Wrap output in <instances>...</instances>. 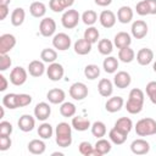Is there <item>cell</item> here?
Here are the masks:
<instances>
[{
    "mask_svg": "<svg viewBox=\"0 0 156 156\" xmlns=\"http://www.w3.org/2000/svg\"><path fill=\"white\" fill-rule=\"evenodd\" d=\"M56 144L60 147H68L72 144V124L67 122H60L55 129Z\"/></svg>",
    "mask_w": 156,
    "mask_h": 156,
    "instance_id": "1",
    "label": "cell"
},
{
    "mask_svg": "<svg viewBox=\"0 0 156 156\" xmlns=\"http://www.w3.org/2000/svg\"><path fill=\"white\" fill-rule=\"evenodd\" d=\"M135 133L139 136H149L156 134V121L150 117L139 119L135 124Z\"/></svg>",
    "mask_w": 156,
    "mask_h": 156,
    "instance_id": "2",
    "label": "cell"
},
{
    "mask_svg": "<svg viewBox=\"0 0 156 156\" xmlns=\"http://www.w3.org/2000/svg\"><path fill=\"white\" fill-rule=\"evenodd\" d=\"M80 20V15L77 10L73 9H68L63 12L62 17H61V23L65 28L67 29H73L74 27H77L78 22Z\"/></svg>",
    "mask_w": 156,
    "mask_h": 156,
    "instance_id": "3",
    "label": "cell"
},
{
    "mask_svg": "<svg viewBox=\"0 0 156 156\" xmlns=\"http://www.w3.org/2000/svg\"><path fill=\"white\" fill-rule=\"evenodd\" d=\"M69 96L74 100H83L88 96V87L82 82H76L69 87Z\"/></svg>",
    "mask_w": 156,
    "mask_h": 156,
    "instance_id": "4",
    "label": "cell"
},
{
    "mask_svg": "<svg viewBox=\"0 0 156 156\" xmlns=\"http://www.w3.org/2000/svg\"><path fill=\"white\" fill-rule=\"evenodd\" d=\"M39 32L43 37H52L56 32V22L51 17H44L39 23Z\"/></svg>",
    "mask_w": 156,
    "mask_h": 156,
    "instance_id": "5",
    "label": "cell"
},
{
    "mask_svg": "<svg viewBox=\"0 0 156 156\" xmlns=\"http://www.w3.org/2000/svg\"><path fill=\"white\" fill-rule=\"evenodd\" d=\"M71 44H72L71 38L66 33H57L52 38V45H54V48L57 49V50H60V51L68 50L69 46H71Z\"/></svg>",
    "mask_w": 156,
    "mask_h": 156,
    "instance_id": "6",
    "label": "cell"
},
{
    "mask_svg": "<svg viewBox=\"0 0 156 156\" xmlns=\"http://www.w3.org/2000/svg\"><path fill=\"white\" fill-rule=\"evenodd\" d=\"M27 80V71L21 67V66H17L15 68H12L11 73H10V82L13 84V85H22L24 84Z\"/></svg>",
    "mask_w": 156,
    "mask_h": 156,
    "instance_id": "7",
    "label": "cell"
},
{
    "mask_svg": "<svg viewBox=\"0 0 156 156\" xmlns=\"http://www.w3.org/2000/svg\"><path fill=\"white\" fill-rule=\"evenodd\" d=\"M46 74H48V78L52 82H57L60 80L63 74H65V69H63V66L61 63H57V62H52L49 65V67L46 68Z\"/></svg>",
    "mask_w": 156,
    "mask_h": 156,
    "instance_id": "8",
    "label": "cell"
},
{
    "mask_svg": "<svg viewBox=\"0 0 156 156\" xmlns=\"http://www.w3.org/2000/svg\"><path fill=\"white\" fill-rule=\"evenodd\" d=\"M16 45V38L15 35L10 33H5L0 35V54H7L10 52Z\"/></svg>",
    "mask_w": 156,
    "mask_h": 156,
    "instance_id": "9",
    "label": "cell"
},
{
    "mask_svg": "<svg viewBox=\"0 0 156 156\" xmlns=\"http://www.w3.org/2000/svg\"><path fill=\"white\" fill-rule=\"evenodd\" d=\"M132 35L135 38V39H143L146 37L147 34V24L145 21L143 20H138V21H134L133 24H132Z\"/></svg>",
    "mask_w": 156,
    "mask_h": 156,
    "instance_id": "10",
    "label": "cell"
},
{
    "mask_svg": "<svg viewBox=\"0 0 156 156\" xmlns=\"http://www.w3.org/2000/svg\"><path fill=\"white\" fill-rule=\"evenodd\" d=\"M51 115V107L48 102H39L34 107V116L39 121H46Z\"/></svg>",
    "mask_w": 156,
    "mask_h": 156,
    "instance_id": "11",
    "label": "cell"
},
{
    "mask_svg": "<svg viewBox=\"0 0 156 156\" xmlns=\"http://www.w3.org/2000/svg\"><path fill=\"white\" fill-rule=\"evenodd\" d=\"M130 150L135 155H145L150 151V144L145 139H135L130 144Z\"/></svg>",
    "mask_w": 156,
    "mask_h": 156,
    "instance_id": "12",
    "label": "cell"
},
{
    "mask_svg": "<svg viewBox=\"0 0 156 156\" xmlns=\"http://www.w3.org/2000/svg\"><path fill=\"white\" fill-rule=\"evenodd\" d=\"M113 83H115V85H116L117 88H119V89H124V88L129 87L130 83H132L130 74H129L128 72H126V71H119V72H117V73L115 74V77H113Z\"/></svg>",
    "mask_w": 156,
    "mask_h": 156,
    "instance_id": "13",
    "label": "cell"
},
{
    "mask_svg": "<svg viewBox=\"0 0 156 156\" xmlns=\"http://www.w3.org/2000/svg\"><path fill=\"white\" fill-rule=\"evenodd\" d=\"M154 60V51L149 48H143L136 54V61L141 66H147Z\"/></svg>",
    "mask_w": 156,
    "mask_h": 156,
    "instance_id": "14",
    "label": "cell"
},
{
    "mask_svg": "<svg viewBox=\"0 0 156 156\" xmlns=\"http://www.w3.org/2000/svg\"><path fill=\"white\" fill-rule=\"evenodd\" d=\"M124 105V100L123 98L121 96H112L110 98L106 104H105V108L107 112H111V113H115V112H118Z\"/></svg>",
    "mask_w": 156,
    "mask_h": 156,
    "instance_id": "15",
    "label": "cell"
},
{
    "mask_svg": "<svg viewBox=\"0 0 156 156\" xmlns=\"http://www.w3.org/2000/svg\"><path fill=\"white\" fill-rule=\"evenodd\" d=\"M17 124H18V128H20L22 132L27 133V132L33 130V128L35 127V119H34V117L30 116V115H22V116L20 117Z\"/></svg>",
    "mask_w": 156,
    "mask_h": 156,
    "instance_id": "16",
    "label": "cell"
},
{
    "mask_svg": "<svg viewBox=\"0 0 156 156\" xmlns=\"http://www.w3.org/2000/svg\"><path fill=\"white\" fill-rule=\"evenodd\" d=\"M99 21H100L102 27L112 28L116 23V15L110 10H104L99 16Z\"/></svg>",
    "mask_w": 156,
    "mask_h": 156,
    "instance_id": "17",
    "label": "cell"
},
{
    "mask_svg": "<svg viewBox=\"0 0 156 156\" xmlns=\"http://www.w3.org/2000/svg\"><path fill=\"white\" fill-rule=\"evenodd\" d=\"M65 98H66V94L60 88H54V89L49 90L48 94H46V99L49 100V102L55 104V105L62 104L65 101Z\"/></svg>",
    "mask_w": 156,
    "mask_h": 156,
    "instance_id": "18",
    "label": "cell"
},
{
    "mask_svg": "<svg viewBox=\"0 0 156 156\" xmlns=\"http://www.w3.org/2000/svg\"><path fill=\"white\" fill-rule=\"evenodd\" d=\"M132 44V38L127 32H119L113 38V45L117 49H122L126 46H129Z\"/></svg>",
    "mask_w": 156,
    "mask_h": 156,
    "instance_id": "19",
    "label": "cell"
},
{
    "mask_svg": "<svg viewBox=\"0 0 156 156\" xmlns=\"http://www.w3.org/2000/svg\"><path fill=\"white\" fill-rule=\"evenodd\" d=\"M28 72L32 77H41L45 72L44 61H39V60L30 61L28 65Z\"/></svg>",
    "mask_w": 156,
    "mask_h": 156,
    "instance_id": "20",
    "label": "cell"
},
{
    "mask_svg": "<svg viewBox=\"0 0 156 156\" xmlns=\"http://www.w3.org/2000/svg\"><path fill=\"white\" fill-rule=\"evenodd\" d=\"M98 90H99V94L101 96L108 98L113 93V84H112V82L110 79L102 78V79H100V82L98 84Z\"/></svg>",
    "mask_w": 156,
    "mask_h": 156,
    "instance_id": "21",
    "label": "cell"
},
{
    "mask_svg": "<svg viewBox=\"0 0 156 156\" xmlns=\"http://www.w3.org/2000/svg\"><path fill=\"white\" fill-rule=\"evenodd\" d=\"M91 43L90 41H88L87 39H84V38H82V39H78L76 43H74V45H73V49H74V52L76 54H78V55H87V54H89L90 51H91Z\"/></svg>",
    "mask_w": 156,
    "mask_h": 156,
    "instance_id": "22",
    "label": "cell"
},
{
    "mask_svg": "<svg viewBox=\"0 0 156 156\" xmlns=\"http://www.w3.org/2000/svg\"><path fill=\"white\" fill-rule=\"evenodd\" d=\"M71 124H72V128H74L78 132H84V130H87L88 128L91 127L90 121L87 117H83V116L72 117V123Z\"/></svg>",
    "mask_w": 156,
    "mask_h": 156,
    "instance_id": "23",
    "label": "cell"
},
{
    "mask_svg": "<svg viewBox=\"0 0 156 156\" xmlns=\"http://www.w3.org/2000/svg\"><path fill=\"white\" fill-rule=\"evenodd\" d=\"M94 150H95V156H102L106 155L111 151V143L104 138L98 139V141L94 145Z\"/></svg>",
    "mask_w": 156,
    "mask_h": 156,
    "instance_id": "24",
    "label": "cell"
},
{
    "mask_svg": "<svg viewBox=\"0 0 156 156\" xmlns=\"http://www.w3.org/2000/svg\"><path fill=\"white\" fill-rule=\"evenodd\" d=\"M74 4V0H50L49 7L54 12H62L66 9H69Z\"/></svg>",
    "mask_w": 156,
    "mask_h": 156,
    "instance_id": "25",
    "label": "cell"
},
{
    "mask_svg": "<svg viewBox=\"0 0 156 156\" xmlns=\"http://www.w3.org/2000/svg\"><path fill=\"white\" fill-rule=\"evenodd\" d=\"M117 20L123 24L129 23L133 20V10L129 6H121L117 11Z\"/></svg>",
    "mask_w": 156,
    "mask_h": 156,
    "instance_id": "26",
    "label": "cell"
},
{
    "mask_svg": "<svg viewBox=\"0 0 156 156\" xmlns=\"http://www.w3.org/2000/svg\"><path fill=\"white\" fill-rule=\"evenodd\" d=\"M46 145L40 139H33L28 143V151L33 155H41L45 152Z\"/></svg>",
    "mask_w": 156,
    "mask_h": 156,
    "instance_id": "27",
    "label": "cell"
},
{
    "mask_svg": "<svg viewBox=\"0 0 156 156\" xmlns=\"http://www.w3.org/2000/svg\"><path fill=\"white\" fill-rule=\"evenodd\" d=\"M29 12L33 17H37V18L44 17L46 13V6L41 1H34L29 6Z\"/></svg>",
    "mask_w": 156,
    "mask_h": 156,
    "instance_id": "28",
    "label": "cell"
},
{
    "mask_svg": "<svg viewBox=\"0 0 156 156\" xmlns=\"http://www.w3.org/2000/svg\"><path fill=\"white\" fill-rule=\"evenodd\" d=\"M127 135H128V134L123 133L122 130L117 129L116 127H113V128L110 130V133H108L110 140H111L113 144H116V145H122V144L127 140Z\"/></svg>",
    "mask_w": 156,
    "mask_h": 156,
    "instance_id": "29",
    "label": "cell"
},
{
    "mask_svg": "<svg viewBox=\"0 0 156 156\" xmlns=\"http://www.w3.org/2000/svg\"><path fill=\"white\" fill-rule=\"evenodd\" d=\"M118 58L124 63H129L135 58V52L130 46L122 48L118 51Z\"/></svg>",
    "mask_w": 156,
    "mask_h": 156,
    "instance_id": "30",
    "label": "cell"
},
{
    "mask_svg": "<svg viewBox=\"0 0 156 156\" xmlns=\"http://www.w3.org/2000/svg\"><path fill=\"white\" fill-rule=\"evenodd\" d=\"M24 18H26V11L22 7L15 9L11 13V23L15 27H20L24 22Z\"/></svg>",
    "mask_w": 156,
    "mask_h": 156,
    "instance_id": "31",
    "label": "cell"
},
{
    "mask_svg": "<svg viewBox=\"0 0 156 156\" xmlns=\"http://www.w3.org/2000/svg\"><path fill=\"white\" fill-rule=\"evenodd\" d=\"M115 127H116L117 129L122 130L123 133L129 134V132H130L132 128H133V122H132V119L128 118V117H121V118H118V119L116 121Z\"/></svg>",
    "mask_w": 156,
    "mask_h": 156,
    "instance_id": "32",
    "label": "cell"
},
{
    "mask_svg": "<svg viewBox=\"0 0 156 156\" xmlns=\"http://www.w3.org/2000/svg\"><path fill=\"white\" fill-rule=\"evenodd\" d=\"M18 94H15V93H10V94H6L4 98H2V105L10 110H15L18 107Z\"/></svg>",
    "mask_w": 156,
    "mask_h": 156,
    "instance_id": "33",
    "label": "cell"
},
{
    "mask_svg": "<svg viewBox=\"0 0 156 156\" xmlns=\"http://www.w3.org/2000/svg\"><path fill=\"white\" fill-rule=\"evenodd\" d=\"M90 129H91V134H93L94 136H96L98 139L104 138V136L106 135V124H105L104 122H101V121L94 122V123L91 124Z\"/></svg>",
    "mask_w": 156,
    "mask_h": 156,
    "instance_id": "34",
    "label": "cell"
},
{
    "mask_svg": "<svg viewBox=\"0 0 156 156\" xmlns=\"http://www.w3.org/2000/svg\"><path fill=\"white\" fill-rule=\"evenodd\" d=\"M102 67L105 69L106 73H115L118 68V60L113 56H108L102 62Z\"/></svg>",
    "mask_w": 156,
    "mask_h": 156,
    "instance_id": "35",
    "label": "cell"
},
{
    "mask_svg": "<svg viewBox=\"0 0 156 156\" xmlns=\"http://www.w3.org/2000/svg\"><path fill=\"white\" fill-rule=\"evenodd\" d=\"M98 50L101 55H110L113 50V43L108 39H101L98 43Z\"/></svg>",
    "mask_w": 156,
    "mask_h": 156,
    "instance_id": "36",
    "label": "cell"
},
{
    "mask_svg": "<svg viewBox=\"0 0 156 156\" xmlns=\"http://www.w3.org/2000/svg\"><path fill=\"white\" fill-rule=\"evenodd\" d=\"M143 105H144V102H140V101H136L133 99H128L126 102V110L132 115H136V113L141 112Z\"/></svg>",
    "mask_w": 156,
    "mask_h": 156,
    "instance_id": "37",
    "label": "cell"
},
{
    "mask_svg": "<svg viewBox=\"0 0 156 156\" xmlns=\"http://www.w3.org/2000/svg\"><path fill=\"white\" fill-rule=\"evenodd\" d=\"M77 112V108H76V105L72 104V102H62L61 106H60V113L63 116V117H73Z\"/></svg>",
    "mask_w": 156,
    "mask_h": 156,
    "instance_id": "38",
    "label": "cell"
},
{
    "mask_svg": "<svg viewBox=\"0 0 156 156\" xmlns=\"http://www.w3.org/2000/svg\"><path fill=\"white\" fill-rule=\"evenodd\" d=\"M52 133H54V129H52V126L50 123L44 122L38 128V135L41 139H50L52 136Z\"/></svg>",
    "mask_w": 156,
    "mask_h": 156,
    "instance_id": "39",
    "label": "cell"
},
{
    "mask_svg": "<svg viewBox=\"0 0 156 156\" xmlns=\"http://www.w3.org/2000/svg\"><path fill=\"white\" fill-rule=\"evenodd\" d=\"M40 58L44 61V62H48V63H52L56 61L57 58V52L54 50V49H43L41 52H40Z\"/></svg>",
    "mask_w": 156,
    "mask_h": 156,
    "instance_id": "40",
    "label": "cell"
},
{
    "mask_svg": "<svg viewBox=\"0 0 156 156\" xmlns=\"http://www.w3.org/2000/svg\"><path fill=\"white\" fill-rule=\"evenodd\" d=\"M84 76L88 79H90V80L96 79L100 76V68H99V66L98 65H93V63L85 66V68H84Z\"/></svg>",
    "mask_w": 156,
    "mask_h": 156,
    "instance_id": "41",
    "label": "cell"
},
{
    "mask_svg": "<svg viewBox=\"0 0 156 156\" xmlns=\"http://www.w3.org/2000/svg\"><path fill=\"white\" fill-rule=\"evenodd\" d=\"M99 35H100V33H99L98 28H95V27H93V26H89V27L85 29V32H84V37H83V38L87 39L88 41H90L91 44H94V43L98 41Z\"/></svg>",
    "mask_w": 156,
    "mask_h": 156,
    "instance_id": "42",
    "label": "cell"
},
{
    "mask_svg": "<svg viewBox=\"0 0 156 156\" xmlns=\"http://www.w3.org/2000/svg\"><path fill=\"white\" fill-rule=\"evenodd\" d=\"M82 21L87 26H93L98 21V13L94 10H87L82 15Z\"/></svg>",
    "mask_w": 156,
    "mask_h": 156,
    "instance_id": "43",
    "label": "cell"
},
{
    "mask_svg": "<svg viewBox=\"0 0 156 156\" xmlns=\"http://www.w3.org/2000/svg\"><path fill=\"white\" fill-rule=\"evenodd\" d=\"M79 149V152L84 156H95V150H94V146L89 143V141H82L78 146Z\"/></svg>",
    "mask_w": 156,
    "mask_h": 156,
    "instance_id": "44",
    "label": "cell"
},
{
    "mask_svg": "<svg viewBox=\"0 0 156 156\" xmlns=\"http://www.w3.org/2000/svg\"><path fill=\"white\" fill-rule=\"evenodd\" d=\"M146 94H147L150 101L156 105V82L155 80L149 82L146 84Z\"/></svg>",
    "mask_w": 156,
    "mask_h": 156,
    "instance_id": "45",
    "label": "cell"
},
{
    "mask_svg": "<svg viewBox=\"0 0 156 156\" xmlns=\"http://www.w3.org/2000/svg\"><path fill=\"white\" fill-rule=\"evenodd\" d=\"M135 11H136V13L140 15V16L150 15V10H149V6H147V4H146L145 0H141V1H139V2L136 4Z\"/></svg>",
    "mask_w": 156,
    "mask_h": 156,
    "instance_id": "46",
    "label": "cell"
},
{
    "mask_svg": "<svg viewBox=\"0 0 156 156\" xmlns=\"http://www.w3.org/2000/svg\"><path fill=\"white\" fill-rule=\"evenodd\" d=\"M12 65V61L7 54H0V71H6Z\"/></svg>",
    "mask_w": 156,
    "mask_h": 156,
    "instance_id": "47",
    "label": "cell"
},
{
    "mask_svg": "<svg viewBox=\"0 0 156 156\" xmlns=\"http://www.w3.org/2000/svg\"><path fill=\"white\" fill-rule=\"evenodd\" d=\"M12 133V124L7 121L0 122V135H11Z\"/></svg>",
    "mask_w": 156,
    "mask_h": 156,
    "instance_id": "48",
    "label": "cell"
},
{
    "mask_svg": "<svg viewBox=\"0 0 156 156\" xmlns=\"http://www.w3.org/2000/svg\"><path fill=\"white\" fill-rule=\"evenodd\" d=\"M18 107H26L32 102V96L28 94H18Z\"/></svg>",
    "mask_w": 156,
    "mask_h": 156,
    "instance_id": "49",
    "label": "cell"
},
{
    "mask_svg": "<svg viewBox=\"0 0 156 156\" xmlns=\"http://www.w3.org/2000/svg\"><path fill=\"white\" fill-rule=\"evenodd\" d=\"M12 141L10 135H0V150L1 151H6L7 149H10Z\"/></svg>",
    "mask_w": 156,
    "mask_h": 156,
    "instance_id": "50",
    "label": "cell"
},
{
    "mask_svg": "<svg viewBox=\"0 0 156 156\" xmlns=\"http://www.w3.org/2000/svg\"><path fill=\"white\" fill-rule=\"evenodd\" d=\"M149 10H150V15H156V0H145Z\"/></svg>",
    "mask_w": 156,
    "mask_h": 156,
    "instance_id": "51",
    "label": "cell"
},
{
    "mask_svg": "<svg viewBox=\"0 0 156 156\" xmlns=\"http://www.w3.org/2000/svg\"><path fill=\"white\" fill-rule=\"evenodd\" d=\"M9 15V6L7 5H0V20H5Z\"/></svg>",
    "mask_w": 156,
    "mask_h": 156,
    "instance_id": "52",
    "label": "cell"
},
{
    "mask_svg": "<svg viewBox=\"0 0 156 156\" xmlns=\"http://www.w3.org/2000/svg\"><path fill=\"white\" fill-rule=\"evenodd\" d=\"M7 79L5 78L4 74H0V91H5L7 89Z\"/></svg>",
    "mask_w": 156,
    "mask_h": 156,
    "instance_id": "53",
    "label": "cell"
},
{
    "mask_svg": "<svg viewBox=\"0 0 156 156\" xmlns=\"http://www.w3.org/2000/svg\"><path fill=\"white\" fill-rule=\"evenodd\" d=\"M94 1H95V4H96L98 6H102V7L108 6V5L112 2V0H94Z\"/></svg>",
    "mask_w": 156,
    "mask_h": 156,
    "instance_id": "54",
    "label": "cell"
},
{
    "mask_svg": "<svg viewBox=\"0 0 156 156\" xmlns=\"http://www.w3.org/2000/svg\"><path fill=\"white\" fill-rule=\"evenodd\" d=\"M10 2H11V0H0V5H7L9 6Z\"/></svg>",
    "mask_w": 156,
    "mask_h": 156,
    "instance_id": "55",
    "label": "cell"
},
{
    "mask_svg": "<svg viewBox=\"0 0 156 156\" xmlns=\"http://www.w3.org/2000/svg\"><path fill=\"white\" fill-rule=\"evenodd\" d=\"M4 115H5V112H4V107H1V117H0V118H2Z\"/></svg>",
    "mask_w": 156,
    "mask_h": 156,
    "instance_id": "56",
    "label": "cell"
},
{
    "mask_svg": "<svg viewBox=\"0 0 156 156\" xmlns=\"http://www.w3.org/2000/svg\"><path fill=\"white\" fill-rule=\"evenodd\" d=\"M152 68H154V72L156 73V61L154 62V66H152Z\"/></svg>",
    "mask_w": 156,
    "mask_h": 156,
    "instance_id": "57",
    "label": "cell"
}]
</instances>
